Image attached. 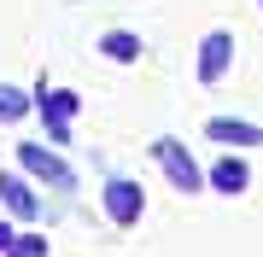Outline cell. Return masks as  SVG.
I'll use <instances>...</instances> for the list:
<instances>
[{
  "mask_svg": "<svg viewBox=\"0 0 263 257\" xmlns=\"http://www.w3.org/2000/svg\"><path fill=\"white\" fill-rule=\"evenodd\" d=\"M152 158H158V170H164V181L176 193H205V170H199V158H193L187 141L158 134V141H152Z\"/></svg>",
  "mask_w": 263,
  "mask_h": 257,
  "instance_id": "6da1fadb",
  "label": "cell"
},
{
  "mask_svg": "<svg viewBox=\"0 0 263 257\" xmlns=\"http://www.w3.org/2000/svg\"><path fill=\"white\" fill-rule=\"evenodd\" d=\"M234 53H240V41H234V29H205L199 35V47H193V82L199 88H216L228 76V65H234Z\"/></svg>",
  "mask_w": 263,
  "mask_h": 257,
  "instance_id": "7a4b0ae2",
  "label": "cell"
},
{
  "mask_svg": "<svg viewBox=\"0 0 263 257\" xmlns=\"http://www.w3.org/2000/svg\"><path fill=\"white\" fill-rule=\"evenodd\" d=\"M100 205H105V216H111L117 228H135V222L146 216V187L129 181V175H111V181L100 187Z\"/></svg>",
  "mask_w": 263,
  "mask_h": 257,
  "instance_id": "3957f363",
  "label": "cell"
},
{
  "mask_svg": "<svg viewBox=\"0 0 263 257\" xmlns=\"http://www.w3.org/2000/svg\"><path fill=\"white\" fill-rule=\"evenodd\" d=\"M35 111H41V123H47L53 152H59V146H70V117L82 111V100H76L70 88H41V94H35Z\"/></svg>",
  "mask_w": 263,
  "mask_h": 257,
  "instance_id": "277c9868",
  "label": "cell"
},
{
  "mask_svg": "<svg viewBox=\"0 0 263 257\" xmlns=\"http://www.w3.org/2000/svg\"><path fill=\"white\" fill-rule=\"evenodd\" d=\"M18 170L35 175V181H47V187H65V193L76 187V170L53 152V146H41V141H24V146H18Z\"/></svg>",
  "mask_w": 263,
  "mask_h": 257,
  "instance_id": "5b68a950",
  "label": "cell"
},
{
  "mask_svg": "<svg viewBox=\"0 0 263 257\" xmlns=\"http://www.w3.org/2000/svg\"><path fill=\"white\" fill-rule=\"evenodd\" d=\"M205 141H216L222 152H252V146H263V123H246V117H211V123H205Z\"/></svg>",
  "mask_w": 263,
  "mask_h": 257,
  "instance_id": "8992f818",
  "label": "cell"
},
{
  "mask_svg": "<svg viewBox=\"0 0 263 257\" xmlns=\"http://www.w3.org/2000/svg\"><path fill=\"white\" fill-rule=\"evenodd\" d=\"M0 205H6V216H18V222H35L41 216V199L29 193V181L12 175V170H0Z\"/></svg>",
  "mask_w": 263,
  "mask_h": 257,
  "instance_id": "52a82bcc",
  "label": "cell"
},
{
  "mask_svg": "<svg viewBox=\"0 0 263 257\" xmlns=\"http://www.w3.org/2000/svg\"><path fill=\"white\" fill-rule=\"evenodd\" d=\"M205 181H211L216 193H228V199H240V193L252 187V170H246V158H240V152H222V158L205 170Z\"/></svg>",
  "mask_w": 263,
  "mask_h": 257,
  "instance_id": "ba28073f",
  "label": "cell"
},
{
  "mask_svg": "<svg viewBox=\"0 0 263 257\" xmlns=\"http://www.w3.org/2000/svg\"><path fill=\"white\" fill-rule=\"evenodd\" d=\"M100 53L111 58V65H135V58L146 53V41L135 35V29H105V35H100Z\"/></svg>",
  "mask_w": 263,
  "mask_h": 257,
  "instance_id": "9c48e42d",
  "label": "cell"
},
{
  "mask_svg": "<svg viewBox=\"0 0 263 257\" xmlns=\"http://www.w3.org/2000/svg\"><path fill=\"white\" fill-rule=\"evenodd\" d=\"M29 111H35V94H24V88L0 82V123H24Z\"/></svg>",
  "mask_w": 263,
  "mask_h": 257,
  "instance_id": "30bf717a",
  "label": "cell"
},
{
  "mask_svg": "<svg viewBox=\"0 0 263 257\" xmlns=\"http://www.w3.org/2000/svg\"><path fill=\"white\" fill-rule=\"evenodd\" d=\"M41 251H47V240H41V234H29V240H18L6 257H41Z\"/></svg>",
  "mask_w": 263,
  "mask_h": 257,
  "instance_id": "8fae6325",
  "label": "cell"
},
{
  "mask_svg": "<svg viewBox=\"0 0 263 257\" xmlns=\"http://www.w3.org/2000/svg\"><path fill=\"white\" fill-rule=\"evenodd\" d=\"M12 246H18V228H12V222H0V257H6Z\"/></svg>",
  "mask_w": 263,
  "mask_h": 257,
  "instance_id": "7c38bea8",
  "label": "cell"
},
{
  "mask_svg": "<svg viewBox=\"0 0 263 257\" xmlns=\"http://www.w3.org/2000/svg\"><path fill=\"white\" fill-rule=\"evenodd\" d=\"M257 6H263V0H257Z\"/></svg>",
  "mask_w": 263,
  "mask_h": 257,
  "instance_id": "4fadbf2b",
  "label": "cell"
}]
</instances>
